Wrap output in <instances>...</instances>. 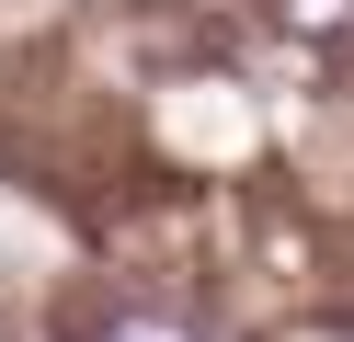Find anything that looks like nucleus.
Masks as SVG:
<instances>
[{
  "mask_svg": "<svg viewBox=\"0 0 354 342\" xmlns=\"http://www.w3.org/2000/svg\"><path fill=\"white\" fill-rule=\"evenodd\" d=\"M92 342H194V331H171V319H138V308H115Z\"/></svg>",
  "mask_w": 354,
  "mask_h": 342,
  "instance_id": "f257e3e1",
  "label": "nucleus"
},
{
  "mask_svg": "<svg viewBox=\"0 0 354 342\" xmlns=\"http://www.w3.org/2000/svg\"><path fill=\"white\" fill-rule=\"evenodd\" d=\"M286 23H308V35H343V23H354V0H286Z\"/></svg>",
  "mask_w": 354,
  "mask_h": 342,
  "instance_id": "f03ea898",
  "label": "nucleus"
}]
</instances>
